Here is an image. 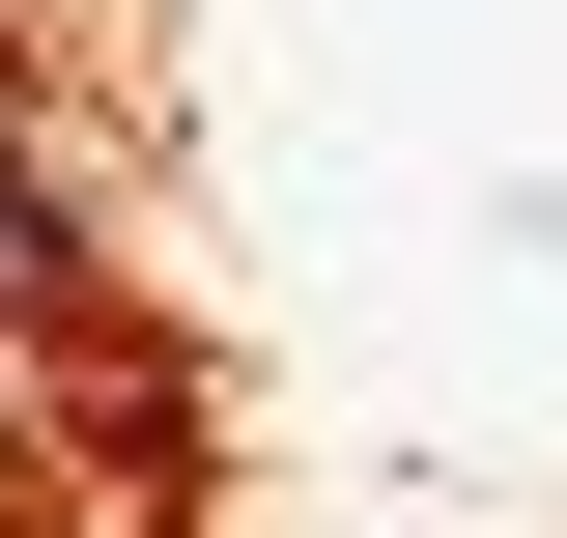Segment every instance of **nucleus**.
<instances>
[{
    "label": "nucleus",
    "mask_w": 567,
    "mask_h": 538,
    "mask_svg": "<svg viewBox=\"0 0 567 538\" xmlns=\"http://www.w3.org/2000/svg\"><path fill=\"white\" fill-rule=\"evenodd\" d=\"M0 482H29V397H0Z\"/></svg>",
    "instance_id": "obj_2"
},
{
    "label": "nucleus",
    "mask_w": 567,
    "mask_h": 538,
    "mask_svg": "<svg viewBox=\"0 0 567 538\" xmlns=\"http://www.w3.org/2000/svg\"><path fill=\"white\" fill-rule=\"evenodd\" d=\"M0 283H58V170H29V114H0Z\"/></svg>",
    "instance_id": "obj_1"
}]
</instances>
